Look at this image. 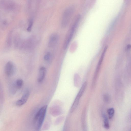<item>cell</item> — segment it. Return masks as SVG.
<instances>
[{"mask_svg":"<svg viewBox=\"0 0 131 131\" xmlns=\"http://www.w3.org/2000/svg\"><path fill=\"white\" fill-rule=\"evenodd\" d=\"M48 106L45 105L40 108L34 117V126L37 130L41 127L45 119Z\"/></svg>","mask_w":131,"mask_h":131,"instance_id":"obj_1","label":"cell"},{"mask_svg":"<svg viewBox=\"0 0 131 131\" xmlns=\"http://www.w3.org/2000/svg\"><path fill=\"white\" fill-rule=\"evenodd\" d=\"M75 8L74 5H71L65 9L62 18L61 26L62 27L65 28L68 26L74 14Z\"/></svg>","mask_w":131,"mask_h":131,"instance_id":"obj_2","label":"cell"},{"mask_svg":"<svg viewBox=\"0 0 131 131\" xmlns=\"http://www.w3.org/2000/svg\"><path fill=\"white\" fill-rule=\"evenodd\" d=\"M80 15H79L77 17L70 31L69 34L66 39L64 45V49H66L69 45L71 40L73 38L74 33L77 29V27L79 24L80 19Z\"/></svg>","mask_w":131,"mask_h":131,"instance_id":"obj_3","label":"cell"},{"mask_svg":"<svg viewBox=\"0 0 131 131\" xmlns=\"http://www.w3.org/2000/svg\"><path fill=\"white\" fill-rule=\"evenodd\" d=\"M4 70L6 75L8 77L11 76L15 73L16 67L13 63L9 61L5 65Z\"/></svg>","mask_w":131,"mask_h":131,"instance_id":"obj_4","label":"cell"},{"mask_svg":"<svg viewBox=\"0 0 131 131\" xmlns=\"http://www.w3.org/2000/svg\"><path fill=\"white\" fill-rule=\"evenodd\" d=\"M30 95V92L29 90H26L21 98L16 102V105L19 106L23 105L27 101Z\"/></svg>","mask_w":131,"mask_h":131,"instance_id":"obj_5","label":"cell"},{"mask_svg":"<svg viewBox=\"0 0 131 131\" xmlns=\"http://www.w3.org/2000/svg\"><path fill=\"white\" fill-rule=\"evenodd\" d=\"M59 40V36L57 34H53L50 37L48 46L49 48H53L57 45Z\"/></svg>","mask_w":131,"mask_h":131,"instance_id":"obj_6","label":"cell"},{"mask_svg":"<svg viewBox=\"0 0 131 131\" xmlns=\"http://www.w3.org/2000/svg\"><path fill=\"white\" fill-rule=\"evenodd\" d=\"M87 116L86 111L83 112L81 117V122L83 131H88V127L87 122Z\"/></svg>","mask_w":131,"mask_h":131,"instance_id":"obj_7","label":"cell"},{"mask_svg":"<svg viewBox=\"0 0 131 131\" xmlns=\"http://www.w3.org/2000/svg\"><path fill=\"white\" fill-rule=\"evenodd\" d=\"M46 68L44 67H43L40 68L38 79V81L39 83H41L44 80L46 75Z\"/></svg>","mask_w":131,"mask_h":131,"instance_id":"obj_8","label":"cell"},{"mask_svg":"<svg viewBox=\"0 0 131 131\" xmlns=\"http://www.w3.org/2000/svg\"><path fill=\"white\" fill-rule=\"evenodd\" d=\"M87 86V82H84L80 89L79 93H78L76 97L80 99L85 91Z\"/></svg>","mask_w":131,"mask_h":131,"instance_id":"obj_9","label":"cell"},{"mask_svg":"<svg viewBox=\"0 0 131 131\" xmlns=\"http://www.w3.org/2000/svg\"><path fill=\"white\" fill-rule=\"evenodd\" d=\"M102 116L104 121V126L105 128L108 129L109 128L110 125L107 117L105 114H102Z\"/></svg>","mask_w":131,"mask_h":131,"instance_id":"obj_10","label":"cell"},{"mask_svg":"<svg viewBox=\"0 0 131 131\" xmlns=\"http://www.w3.org/2000/svg\"><path fill=\"white\" fill-rule=\"evenodd\" d=\"M107 113L109 118L110 119H111L113 117L114 115V109L113 108H109L107 110Z\"/></svg>","mask_w":131,"mask_h":131,"instance_id":"obj_11","label":"cell"},{"mask_svg":"<svg viewBox=\"0 0 131 131\" xmlns=\"http://www.w3.org/2000/svg\"><path fill=\"white\" fill-rule=\"evenodd\" d=\"M23 81L21 79H18L15 83V86L18 89H20L23 85Z\"/></svg>","mask_w":131,"mask_h":131,"instance_id":"obj_12","label":"cell"},{"mask_svg":"<svg viewBox=\"0 0 131 131\" xmlns=\"http://www.w3.org/2000/svg\"><path fill=\"white\" fill-rule=\"evenodd\" d=\"M103 99L104 102L106 103H108L110 102V97L109 95L107 94H104L103 96Z\"/></svg>","mask_w":131,"mask_h":131,"instance_id":"obj_13","label":"cell"},{"mask_svg":"<svg viewBox=\"0 0 131 131\" xmlns=\"http://www.w3.org/2000/svg\"><path fill=\"white\" fill-rule=\"evenodd\" d=\"M51 54L50 52H48L46 53L44 56V59L46 61H48L51 57Z\"/></svg>","mask_w":131,"mask_h":131,"instance_id":"obj_14","label":"cell"},{"mask_svg":"<svg viewBox=\"0 0 131 131\" xmlns=\"http://www.w3.org/2000/svg\"><path fill=\"white\" fill-rule=\"evenodd\" d=\"M33 23V20H30L29 21L28 26L27 29V31L28 32H30L31 31V30Z\"/></svg>","mask_w":131,"mask_h":131,"instance_id":"obj_15","label":"cell"},{"mask_svg":"<svg viewBox=\"0 0 131 131\" xmlns=\"http://www.w3.org/2000/svg\"><path fill=\"white\" fill-rule=\"evenodd\" d=\"M67 122L65 123L64 126L63 131H68Z\"/></svg>","mask_w":131,"mask_h":131,"instance_id":"obj_16","label":"cell"},{"mask_svg":"<svg viewBox=\"0 0 131 131\" xmlns=\"http://www.w3.org/2000/svg\"><path fill=\"white\" fill-rule=\"evenodd\" d=\"M131 49V45L130 44H128L126 47V50L127 51H129Z\"/></svg>","mask_w":131,"mask_h":131,"instance_id":"obj_17","label":"cell"}]
</instances>
